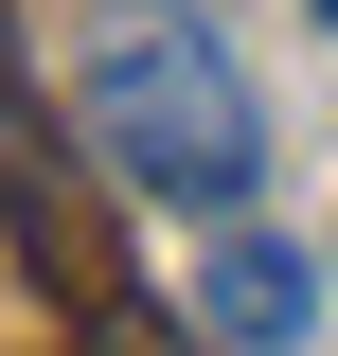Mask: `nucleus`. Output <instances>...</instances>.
<instances>
[{"mask_svg":"<svg viewBox=\"0 0 338 356\" xmlns=\"http://www.w3.org/2000/svg\"><path fill=\"white\" fill-rule=\"evenodd\" d=\"M72 125L125 196H178V214H250L267 178V107L196 0H72Z\"/></svg>","mask_w":338,"mask_h":356,"instance_id":"f257e3e1","label":"nucleus"},{"mask_svg":"<svg viewBox=\"0 0 338 356\" xmlns=\"http://www.w3.org/2000/svg\"><path fill=\"white\" fill-rule=\"evenodd\" d=\"M338 303V267H303L285 232H214V267H196V321H214V356H303V321Z\"/></svg>","mask_w":338,"mask_h":356,"instance_id":"f03ea898","label":"nucleus"},{"mask_svg":"<svg viewBox=\"0 0 338 356\" xmlns=\"http://www.w3.org/2000/svg\"><path fill=\"white\" fill-rule=\"evenodd\" d=\"M0 232H36L54 285H72V303H107V250H89L72 178H54V125H36V89H18V54H0Z\"/></svg>","mask_w":338,"mask_h":356,"instance_id":"7ed1b4c3","label":"nucleus"},{"mask_svg":"<svg viewBox=\"0 0 338 356\" xmlns=\"http://www.w3.org/2000/svg\"><path fill=\"white\" fill-rule=\"evenodd\" d=\"M303 18H338V0H303Z\"/></svg>","mask_w":338,"mask_h":356,"instance_id":"20e7f679","label":"nucleus"}]
</instances>
